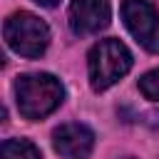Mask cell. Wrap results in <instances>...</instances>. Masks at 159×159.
<instances>
[{"label":"cell","mask_w":159,"mask_h":159,"mask_svg":"<svg viewBox=\"0 0 159 159\" xmlns=\"http://www.w3.org/2000/svg\"><path fill=\"white\" fill-rule=\"evenodd\" d=\"M127 159H132V157H127Z\"/></svg>","instance_id":"cell-10"},{"label":"cell","mask_w":159,"mask_h":159,"mask_svg":"<svg viewBox=\"0 0 159 159\" xmlns=\"http://www.w3.org/2000/svg\"><path fill=\"white\" fill-rule=\"evenodd\" d=\"M5 42L22 57H40L50 45V27L32 12H12L2 25Z\"/></svg>","instance_id":"cell-3"},{"label":"cell","mask_w":159,"mask_h":159,"mask_svg":"<svg viewBox=\"0 0 159 159\" xmlns=\"http://www.w3.org/2000/svg\"><path fill=\"white\" fill-rule=\"evenodd\" d=\"M0 159H42V154L27 139H5L0 149Z\"/></svg>","instance_id":"cell-7"},{"label":"cell","mask_w":159,"mask_h":159,"mask_svg":"<svg viewBox=\"0 0 159 159\" xmlns=\"http://www.w3.org/2000/svg\"><path fill=\"white\" fill-rule=\"evenodd\" d=\"M35 2H37V5H42V7H55L60 0H35Z\"/></svg>","instance_id":"cell-9"},{"label":"cell","mask_w":159,"mask_h":159,"mask_svg":"<svg viewBox=\"0 0 159 159\" xmlns=\"http://www.w3.org/2000/svg\"><path fill=\"white\" fill-rule=\"evenodd\" d=\"M52 144H55V152L62 154L65 159H84L94 147V132L87 124L67 122L52 132Z\"/></svg>","instance_id":"cell-5"},{"label":"cell","mask_w":159,"mask_h":159,"mask_svg":"<svg viewBox=\"0 0 159 159\" xmlns=\"http://www.w3.org/2000/svg\"><path fill=\"white\" fill-rule=\"evenodd\" d=\"M87 70H89L92 89L104 92L132 70V52L127 50L124 42H119L114 37L99 40L87 55Z\"/></svg>","instance_id":"cell-2"},{"label":"cell","mask_w":159,"mask_h":159,"mask_svg":"<svg viewBox=\"0 0 159 159\" xmlns=\"http://www.w3.org/2000/svg\"><path fill=\"white\" fill-rule=\"evenodd\" d=\"M109 22L107 0H72L70 2V27L75 35H94Z\"/></svg>","instance_id":"cell-6"},{"label":"cell","mask_w":159,"mask_h":159,"mask_svg":"<svg viewBox=\"0 0 159 159\" xmlns=\"http://www.w3.org/2000/svg\"><path fill=\"white\" fill-rule=\"evenodd\" d=\"M122 20L144 50L159 52V12L149 0H124Z\"/></svg>","instance_id":"cell-4"},{"label":"cell","mask_w":159,"mask_h":159,"mask_svg":"<svg viewBox=\"0 0 159 159\" xmlns=\"http://www.w3.org/2000/svg\"><path fill=\"white\" fill-rule=\"evenodd\" d=\"M15 97H17V109L25 119H42L62 104L65 87L57 77L47 72H32L17 77Z\"/></svg>","instance_id":"cell-1"},{"label":"cell","mask_w":159,"mask_h":159,"mask_svg":"<svg viewBox=\"0 0 159 159\" xmlns=\"http://www.w3.org/2000/svg\"><path fill=\"white\" fill-rule=\"evenodd\" d=\"M139 92H142L147 99L159 102V70H152V72H147V75L139 80Z\"/></svg>","instance_id":"cell-8"}]
</instances>
